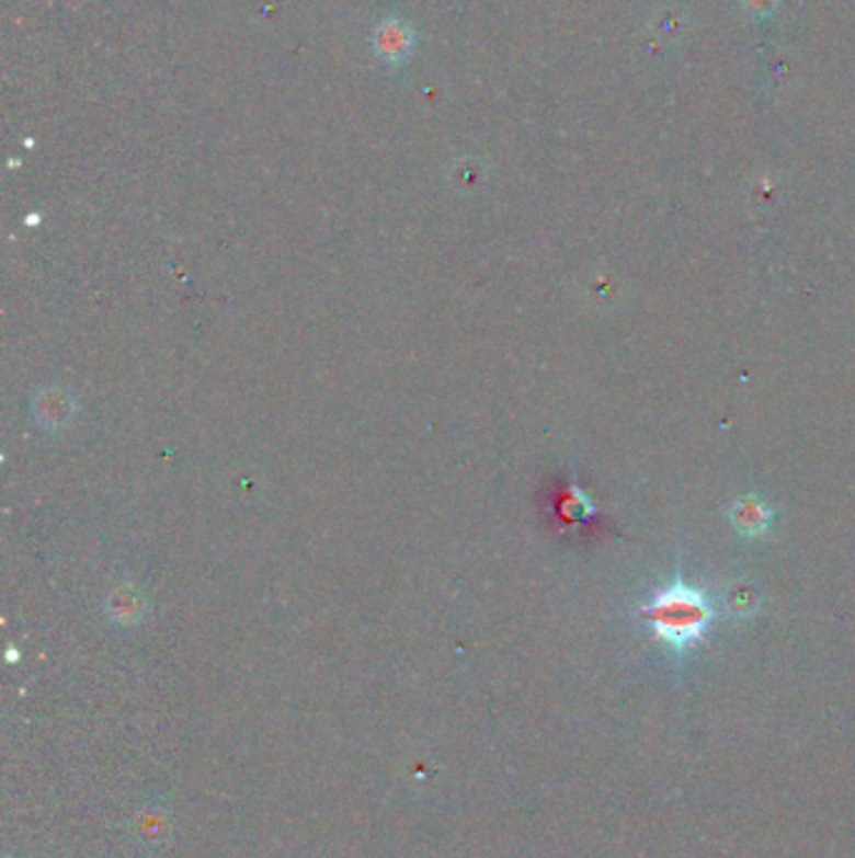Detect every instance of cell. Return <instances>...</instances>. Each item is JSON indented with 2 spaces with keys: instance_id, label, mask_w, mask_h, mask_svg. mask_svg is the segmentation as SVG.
Returning <instances> with one entry per match:
<instances>
[{
  "instance_id": "3",
  "label": "cell",
  "mask_w": 855,
  "mask_h": 858,
  "mask_svg": "<svg viewBox=\"0 0 855 858\" xmlns=\"http://www.w3.org/2000/svg\"><path fill=\"white\" fill-rule=\"evenodd\" d=\"M730 519L740 535L757 537L767 530V525H771L773 510L767 507L757 495H745L732 505Z\"/></svg>"
},
{
  "instance_id": "4",
  "label": "cell",
  "mask_w": 855,
  "mask_h": 858,
  "mask_svg": "<svg viewBox=\"0 0 855 858\" xmlns=\"http://www.w3.org/2000/svg\"><path fill=\"white\" fill-rule=\"evenodd\" d=\"M726 605H728V610L736 613V615H753L757 610V605H761V595H757L753 585L738 583L728 591Z\"/></svg>"
},
{
  "instance_id": "5",
  "label": "cell",
  "mask_w": 855,
  "mask_h": 858,
  "mask_svg": "<svg viewBox=\"0 0 855 858\" xmlns=\"http://www.w3.org/2000/svg\"><path fill=\"white\" fill-rule=\"evenodd\" d=\"M740 3H743L745 13L755 15V19H767V15L778 11L780 0H740Z\"/></svg>"
},
{
  "instance_id": "1",
  "label": "cell",
  "mask_w": 855,
  "mask_h": 858,
  "mask_svg": "<svg viewBox=\"0 0 855 858\" xmlns=\"http://www.w3.org/2000/svg\"><path fill=\"white\" fill-rule=\"evenodd\" d=\"M640 613L648 620L652 636L670 650H675L677 655L700 643L715 620V608L708 595L693 585H685L683 580L660 587L642 605Z\"/></svg>"
},
{
  "instance_id": "2",
  "label": "cell",
  "mask_w": 855,
  "mask_h": 858,
  "mask_svg": "<svg viewBox=\"0 0 855 858\" xmlns=\"http://www.w3.org/2000/svg\"><path fill=\"white\" fill-rule=\"evenodd\" d=\"M414 48V31L404 21L387 19L374 33V50L387 64H401Z\"/></svg>"
}]
</instances>
